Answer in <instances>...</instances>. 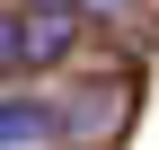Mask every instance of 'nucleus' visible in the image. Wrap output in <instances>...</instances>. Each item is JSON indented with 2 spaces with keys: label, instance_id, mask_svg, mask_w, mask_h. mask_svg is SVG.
<instances>
[{
  "label": "nucleus",
  "instance_id": "nucleus-1",
  "mask_svg": "<svg viewBox=\"0 0 159 150\" xmlns=\"http://www.w3.org/2000/svg\"><path fill=\"white\" fill-rule=\"evenodd\" d=\"M18 18H27V62H62V53H71V35H80L71 0H53V9H18Z\"/></svg>",
  "mask_w": 159,
  "mask_h": 150
},
{
  "label": "nucleus",
  "instance_id": "nucleus-2",
  "mask_svg": "<svg viewBox=\"0 0 159 150\" xmlns=\"http://www.w3.org/2000/svg\"><path fill=\"white\" fill-rule=\"evenodd\" d=\"M44 133H53V124H44L35 97H0V150H9V141H44Z\"/></svg>",
  "mask_w": 159,
  "mask_h": 150
},
{
  "label": "nucleus",
  "instance_id": "nucleus-3",
  "mask_svg": "<svg viewBox=\"0 0 159 150\" xmlns=\"http://www.w3.org/2000/svg\"><path fill=\"white\" fill-rule=\"evenodd\" d=\"M27 71V18H0V80Z\"/></svg>",
  "mask_w": 159,
  "mask_h": 150
}]
</instances>
